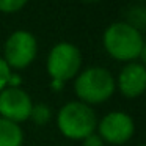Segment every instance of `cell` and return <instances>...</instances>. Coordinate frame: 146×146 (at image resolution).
<instances>
[{
  "label": "cell",
  "instance_id": "17",
  "mask_svg": "<svg viewBox=\"0 0 146 146\" xmlns=\"http://www.w3.org/2000/svg\"><path fill=\"white\" fill-rule=\"evenodd\" d=\"M138 146H145V145H138Z\"/></svg>",
  "mask_w": 146,
  "mask_h": 146
},
{
  "label": "cell",
  "instance_id": "7",
  "mask_svg": "<svg viewBox=\"0 0 146 146\" xmlns=\"http://www.w3.org/2000/svg\"><path fill=\"white\" fill-rule=\"evenodd\" d=\"M33 101L30 94L22 88L7 86L0 93V118L21 124L30 118Z\"/></svg>",
  "mask_w": 146,
  "mask_h": 146
},
{
  "label": "cell",
  "instance_id": "11",
  "mask_svg": "<svg viewBox=\"0 0 146 146\" xmlns=\"http://www.w3.org/2000/svg\"><path fill=\"white\" fill-rule=\"evenodd\" d=\"M52 118V110L47 104L44 102H38V104H33L32 111H30V118L35 124L42 126V124H47Z\"/></svg>",
  "mask_w": 146,
  "mask_h": 146
},
{
  "label": "cell",
  "instance_id": "4",
  "mask_svg": "<svg viewBox=\"0 0 146 146\" xmlns=\"http://www.w3.org/2000/svg\"><path fill=\"white\" fill-rule=\"evenodd\" d=\"M47 72L52 80H60L66 83L76 79L82 68V52L72 42H58L49 50L47 55Z\"/></svg>",
  "mask_w": 146,
  "mask_h": 146
},
{
  "label": "cell",
  "instance_id": "10",
  "mask_svg": "<svg viewBox=\"0 0 146 146\" xmlns=\"http://www.w3.org/2000/svg\"><path fill=\"white\" fill-rule=\"evenodd\" d=\"M126 24L132 25L133 29H137L138 32L143 33V29L146 25V8L143 5H133L129 8L126 14Z\"/></svg>",
  "mask_w": 146,
  "mask_h": 146
},
{
  "label": "cell",
  "instance_id": "15",
  "mask_svg": "<svg viewBox=\"0 0 146 146\" xmlns=\"http://www.w3.org/2000/svg\"><path fill=\"white\" fill-rule=\"evenodd\" d=\"M21 85H22V77L19 74L11 72L10 79H8V86H11V88H21Z\"/></svg>",
  "mask_w": 146,
  "mask_h": 146
},
{
  "label": "cell",
  "instance_id": "3",
  "mask_svg": "<svg viewBox=\"0 0 146 146\" xmlns=\"http://www.w3.org/2000/svg\"><path fill=\"white\" fill-rule=\"evenodd\" d=\"M57 126L66 138L83 140L96 132L98 116L93 107L80 101H71L58 110Z\"/></svg>",
  "mask_w": 146,
  "mask_h": 146
},
{
  "label": "cell",
  "instance_id": "12",
  "mask_svg": "<svg viewBox=\"0 0 146 146\" xmlns=\"http://www.w3.org/2000/svg\"><path fill=\"white\" fill-rule=\"evenodd\" d=\"M27 5L25 0H0V11L2 13H16Z\"/></svg>",
  "mask_w": 146,
  "mask_h": 146
},
{
  "label": "cell",
  "instance_id": "1",
  "mask_svg": "<svg viewBox=\"0 0 146 146\" xmlns=\"http://www.w3.org/2000/svg\"><path fill=\"white\" fill-rule=\"evenodd\" d=\"M104 49L110 57L119 61H140L146 60V44L143 33L133 29L124 21L113 22L105 29L102 36Z\"/></svg>",
  "mask_w": 146,
  "mask_h": 146
},
{
  "label": "cell",
  "instance_id": "16",
  "mask_svg": "<svg viewBox=\"0 0 146 146\" xmlns=\"http://www.w3.org/2000/svg\"><path fill=\"white\" fill-rule=\"evenodd\" d=\"M50 86H52V90H55V91H61V90H63V86H64V83L60 82V80H52Z\"/></svg>",
  "mask_w": 146,
  "mask_h": 146
},
{
  "label": "cell",
  "instance_id": "14",
  "mask_svg": "<svg viewBox=\"0 0 146 146\" xmlns=\"http://www.w3.org/2000/svg\"><path fill=\"white\" fill-rule=\"evenodd\" d=\"M82 145L83 146H105V143H104V140L94 132V133H91V135H88L86 138H83Z\"/></svg>",
  "mask_w": 146,
  "mask_h": 146
},
{
  "label": "cell",
  "instance_id": "8",
  "mask_svg": "<svg viewBox=\"0 0 146 146\" xmlns=\"http://www.w3.org/2000/svg\"><path fill=\"white\" fill-rule=\"evenodd\" d=\"M115 85L121 91V94L129 99L138 98L146 88V68L140 61L126 63L121 68L118 77L115 79Z\"/></svg>",
  "mask_w": 146,
  "mask_h": 146
},
{
  "label": "cell",
  "instance_id": "5",
  "mask_svg": "<svg viewBox=\"0 0 146 146\" xmlns=\"http://www.w3.org/2000/svg\"><path fill=\"white\" fill-rule=\"evenodd\" d=\"M36 54L38 41L35 35L27 30H16L5 41L2 58L11 69H25L33 63Z\"/></svg>",
  "mask_w": 146,
  "mask_h": 146
},
{
  "label": "cell",
  "instance_id": "6",
  "mask_svg": "<svg viewBox=\"0 0 146 146\" xmlns=\"http://www.w3.org/2000/svg\"><path fill=\"white\" fill-rule=\"evenodd\" d=\"M98 135L104 143L124 145L135 133V123L132 116L126 111H110L101 121H98Z\"/></svg>",
  "mask_w": 146,
  "mask_h": 146
},
{
  "label": "cell",
  "instance_id": "2",
  "mask_svg": "<svg viewBox=\"0 0 146 146\" xmlns=\"http://www.w3.org/2000/svg\"><path fill=\"white\" fill-rule=\"evenodd\" d=\"M74 90L80 102L86 105L102 104L108 101L116 90L115 77L107 68L91 66L80 71L74 80Z\"/></svg>",
  "mask_w": 146,
  "mask_h": 146
},
{
  "label": "cell",
  "instance_id": "9",
  "mask_svg": "<svg viewBox=\"0 0 146 146\" xmlns=\"http://www.w3.org/2000/svg\"><path fill=\"white\" fill-rule=\"evenodd\" d=\"M24 130L21 124L0 118V146H22Z\"/></svg>",
  "mask_w": 146,
  "mask_h": 146
},
{
  "label": "cell",
  "instance_id": "13",
  "mask_svg": "<svg viewBox=\"0 0 146 146\" xmlns=\"http://www.w3.org/2000/svg\"><path fill=\"white\" fill-rule=\"evenodd\" d=\"M11 72H13V71H11V68L5 63L3 58L0 57V93H2L8 86V79H10Z\"/></svg>",
  "mask_w": 146,
  "mask_h": 146
}]
</instances>
